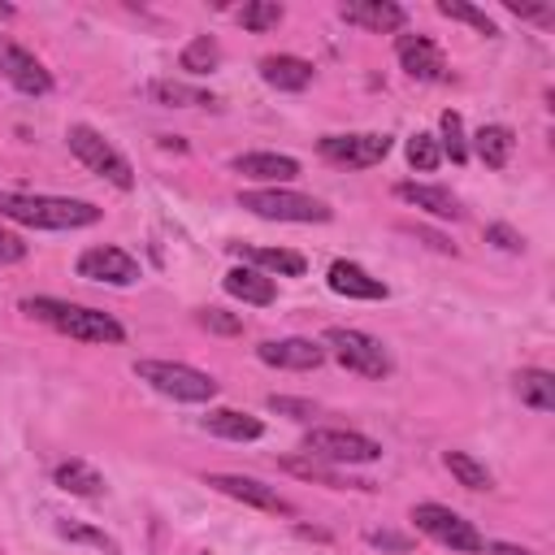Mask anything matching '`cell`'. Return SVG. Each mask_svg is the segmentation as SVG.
I'll use <instances>...</instances> for the list:
<instances>
[{"mask_svg":"<svg viewBox=\"0 0 555 555\" xmlns=\"http://www.w3.org/2000/svg\"><path fill=\"white\" fill-rule=\"evenodd\" d=\"M0 217L35 230H82L100 221V208L87 199L65 195H26V191H0Z\"/></svg>","mask_w":555,"mask_h":555,"instance_id":"cell-1","label":"cell"},{"mask_svg":"<svg viewBox=\"0 0 555 555\" xmlns=\"http://www.w3.org/2000/svg\"><path fill=\"white\" fill-rule=\"evenodd\" d=\"M22 312L52 325L56 334H69L78 343H121L126 330L121 321H113L108 312H95V308H82V304H65V299H52V295H35V299H22Z\"/></svg>","mask_w":555,"mask_h":555,"instance_id":"cell-2","label":"cell"},{"mask_svg":"<svg viewBox=\"0 0 555 555\" xmlns=\"http://www.w3.org/2000/svg\"><path fill=\"white\" fill-rule=\"evenodd\" d=\"M134 377L147 382L156 395L178 399V403H208L217 395V377L178 360H134Z\"/></svg>","mask_w":555,"mask_h":555,"instance_id":"cell-3","label":"cell"},{"mask_svg":"<svg viewBox=\"0 0 555 555\" xmlns=\"http://www.w3.org/2000/svg\"><path fill=\"white\" fill-rule=\"evenodd\" d=\"M321 347H325V356H334L343 369H351L360 377H386L390 373V351L373 334H364V330L330 325L321 334Z\"/></svg>","mask_w":555,"mask_h":555,"instance_id":"cell-4","label":"cell"},{"mask_svg":"<svg viewBox=\"0 0 555 555\" xmlns=\"http://www.w3.org/2000/svg\"><path fill=\"white\" fill-rule=\"evenodd\" d=\"M65 139H69V152L91 169V173H100V178H108L117 191H130L134 186V169H130V160L95 130V126H69L65 130Z\"/></svg>","mask_w":555,"mask_h":555,"instance_id":"cell-5","label":"cell"},{"mask_svg":"<svg viewBox=\"0 0 555 555\" xmlns=\"http://www.w3.org/2000/svg\"><path fill=\"white\" fill-rule=\"evenodd\" d=\"M238 208L264 217V221H330L334 212L299 191H282V186H260V191H238Z\"/></svg>","mask_w":555,"mask_h":555,"instance_id":"cell-6","label":"cell"},{"mask_svg":"<svg viewBox=\"0 0 555 555\" xmlns=\"http://www.w3.org/2000/svg\"><path fill=\"white\" fill-rule=\"evenodd\" d=\"M304 455L325 460V464H373L382 460V442L356 434V429H308L304 434Z\"/></svg>","mask_w":555,"mask_h":555,"instance_id":"cell-7","label":"cell"},{"mask_svg":"<svg viewBox=\"0 0 555 555\" xmlns=\"http://www.w3.org/2000/svg\"><path fill=\"white\" fill-rule=\"evenodd\" d=\"M412 520H416V529H421L425 538H434V542H442V546H451V551H460V555H477V551L486 546L481 533H477V525L464 520L460 512L442 507V503H416V507H412Z\"/></svg>","mask_w":555,"mask_h":555,"instance_id":"cell-8","label":"cell"},{"mask_svg":"<svg viewBox=\"0 0 555 555\" xmlns=\"http://www.w3.org/2000/svg\"><path fill=\"white\" fill-rule=\"evenodd\" d=\"M317 152L334 165H347V169H369L377 160H386L390 152V134H377V130H364V134H325L317 143Z\"/></svg>","mask_w":555,"mask_h":555,"instance_id":"cell-9","label":"cell"},{"mask_svg":"<svg viewBox=\"0 0 555 555\" xmlns=\"http://www.w3.org/2000/svg\"><path fill=\"white\" fill-rule=\"evenodd\" d=\"M78 278L87 282H108V286H130L139 282V260L113 243H100V247H87L78 256Z\"/></svg>","mask_w":555,"mask_h":555,"instance_id":"cell-10","label":"cell"},{"mask_svg":"<svg viewBox=\"0 0 555 555\" xmlns=\"http://www.w3.org/2000/svg\"><path fill=\"white\" fill-rule=\"evenodd\" d=\"M204 481H208L212 490H221L225 499H238V503H247V507H260V512H273V516H291V512H295L273 486H264V481H256V477H243V473H208Z\"/></svg>","mask_w":555,"mask_h":555,"instance_id":"cell-11","label":"cell"},{"mask_svg":"<svg viewBox=\"0 0 555 555\" xmlns=\"http://www.w3.org/2000/svg\"><path fill=\"white\" fill-rule=\"evenodd\" d=\"M395 56H399V65H403L412 78H421V82H447V78H451L447 56H442V48H438L429 35H399V39H395Z\"/></svg>","mask_w":555,"mask_h":555,"instance_id":"cell-12","label":"cell"},{"mask_svg":"<svg viewBox=\"0 0 555 555\" xmlns=\"http://www.w3.org/2000/svg\"><path fill=\"white\" fill-rule=\"evenodd\" d=\"M0 74L22 91V95H48L52 91V74L43 69V61L9 39H0Z\"/></svg>","mask_w":555,"mask_h":555,"instance_id":"cell-13","label":"cell"},{"mask_svg":"<svg viewBox=\"0 0 555 555\" xmlns=\"http://www.w3.org/2000/svg\"><path fill=\"white\" fill-rule=\"evenodd\" d=\"M256 356L269 369H295V373H304V369H317L325 360V347L312 343V338H264L256 347Z\"/></svg>","mask_w":555,"mask_h":555,"instance_id":"cell-14","label":"cell"},{"mask_svg":"<svg viewBox=\"0 0 555 555\" xmlns=\"http://www.w3.org/2000/svg\"><path fill=\"white\" fill-rule=\"evenodd\" d=\"M338 17L351 22V26H360V30H373V35L403 30V22H408L403 4H395V0H347L338 9Z\"/></svg>","mask_w":555,"mask_h":555,"instance_id":"cell-15","label":"cell"},{"mask_svg":"<svg viewBox=\"0 0 555 555\" xmlns=\"http://www.w3.org/2000/svg\"><path fill=\"white\" fill-rule=\"evenodd\" d=\"M395 195H399L403 204H412V208L429 212V217H442V221H460V217H464L460 199H455L447 186H429V182H399V186H395Z\"/></svg>","mask_w":555,"mask_h":555,"instance_id":"cell-16","label":"cell"},{"mask_svg":"<svg viewBox=\"0 0 555 555\" xmlns=\"http://www.w3.org/2000/svg\"><path fill=\"white\" fill-rule=\"evenodd\" d=\"M325 282H330L334 295H347V299H386V295H390L382 278L364 273V269L351 264V260H334L330 273H325Z\"/></svg>","mask_w":555,"mask_h":555,"instance_id":"cell-17","label":"cell"},{"mask_svg":"<svg viewBox=\"0 0 555 555\" xmlns=\"http://www.w3.org/2000/svg\"><path fill=\"white\" fill-rule=\"evenodd\" d=\"M234 173L260 178V182H291L299 173V160L282 156V152H243V156H234Z\"/></svg>","mask_w":555,"mask_h":555,"instance_id":"cell-18","label":"cell"},{"mask_svg":"<svg viewBox=\"0 0 555 555\" xmlns=\"http://www.w3.org/2000/svg\"><path fill=\"white\" fill-rule=\"evenodd\" d=\"M260 78L278 91H304L312 82V61L304 56H291V52H278V56H264L260 61Z\"/></svg>","mask_w":555,"mask_h":555,"instance_id":"cell-19","label":"cell"},{"mask_svg":"<svg viewBox=\"0 0 555 555\" xmlns=\"http://www.w3.org/2000/svg\"><path fill=\"white\" fill-rule=\"evenodd\" d=\"M204 429L217 438H230V442H256L264 434V421L247 416L238 408H212V412H204Z\"/></svg>","mask_w":555,"mask_h":555,"instance_id":"cell-20","label":"cell"},{"mask_svg":"<svg viewBox=\"0 0 555 555\" xmlns=\"http://www.w3.org/2000/svg\"><path fill=\"white\" fill-rule=\"evenodd\" d=\"M225 291H230L234 299H243V304H256V308H264V304L278 299L273 278L260 273V269H251V264H234V269L225 273Z\"/></svg>","mask_w":555,"mask_h":555,"instance_id":"cell-21","label":"cell"},{"mask_svg":"<svg viewBox=\"0 0 555 555\" xmlns=\"http://www.w3.org/2000/svg\"><path fill=\"white\" fill-rule=\"evenodd\" d=\"M147 95L156 104H169V108H212L217 95L204 91V87H191V82H173V78H156L147 82Z\"/></svg>","mask_w":555,"mask_h":555,"instance_id":"cell-22","label":"cell"},{"mask_svg":"<svg viewBox=\"0 0 555 555\" xmlns=\"http://www.w3.org/2000/svg\"><path fill=\"white\" fill-rule=\"evenodd\" d=\"M251 269H264V273H282V278H299L308 269V260L299 251H286V247H234Z\"/></svg>","mask_w":555,"mask_h":555,"instance_id":"cell-23","label":"cell"},{"mask_svg":"<svg viewBox=\"0 0 555 555\" xmlns=\"http://www.w3.org/2000/svg\"><path fill=\"white\" fill-rule=\"evenodd\" d=\"M512 147H516V134H512L507 126H481V130L473 134V152H477L490 169H503V165L512 160Z\"/></svg>","mask_w":555,"mask_h":555,"instance_id":"cell-24","label":"cell"},{"mask_svg":"<svg viewBox=\"0 0 555 555\" xmlns=\"http://www.w3.org/2000/svg\"><path fill=\"white\" fill-rule=\"evenodd\" d=\"M516 395L520 403H529L533 412H551L555 408V377L546 369H520L516 373Z\"/></svg>","mask_w":555,"mask_h":555,"instance_id":"cell-25","label":"cell"},{"mask_svg":"<svg viewBox=\"0 0 555 555\" xmlns=\"http://www.w3.org/2000/svg\"><path fill=\"white\" fill-rule=\"evenodd\" d=\"M56 486L69 490V494H78V499H95V494H104V477H100L91 464H82V460H65V464H56Z\"/></svg>","mask_w":555,"mask_h":555,"instance_id":"cell-26","label":"cell"},{"mask_svg":"<svg viewBox=\"0 0 555 555\" xmlns=\"http://www.w3.org/2000/svg\"><path fill=\"white\" fill-rule=\"evenodd\" d=\"M442 464L451 468V477H455L464 490H490V486H494L490 468H486L477 455H468V451H447V455H442Z\"/></svg>","mask_w":555,"mask_h":555,"instance_id":"cell-27","label":"cell"},{"mask_svg":"<svg viewBox=\"0 0 555 555\" xmlns=\"http://www.w3.org/2000/svg\"><path fill=\"white\" fill-rule=\"evenodd\" d=\"M182 69L186 74H208V69H217V61H221V48H217V39L212 35H195L186 48H182Z\"/></svg>","mask_w":555,"mask_h":555,"instance_id":"cell-28","label":"cell"},{"mask_svg":"<svg viewBox=\"0 0 555 555\" xmlns=\"http://www.w3.org/2000/svg\"><path fill=\"white\" fill-rule=\"evenodd\" d=\"M438 13L442 17H451V22H468L477 35H486V39H494L499 35V26L477 9V4H464V0H438Z\"/></svg>","mask_w":555,"mask_h":555,"instance_id":"cell-29","label":"cell"},{"mask_svg":"<svg viewBox=\"0 0 555 555\" xmlns=\"http://www.w3.org/2000/svg\"><path fill=\"white\" fill-rule=\"evenodd\" d=\"M438 126H442V143H438V147H442L455 165H464V160H468V139H464V121H460V113L447 108V113L438 117Z\"/></svg>","mask_w":555,"mask_h":555,"instance_id":"cell-30","label":"cell"},{"mask_svg":"<svg viewBox=\"0 0 555 555\" xmlns=\"http://www.w3.org/2000/svg\"><path fill=\"white\" fill-rule=\"evenodd\" d=\"M238 22L247 26V30H273L278 22H282V4H273V0H251V4H243L238 9Z\"/></svg>","mask_w":555,"mask_h":555,"instance_id":"cell-31","label":"cell"},{"mask_svg":"<svg viewBox=\"0 0 555 555\" xmlns=\"http://www.w3.org/2000/svg\"><path fill=\"white\" fill-rule=\"evenodd\" d=\"M56 533H61V538H69V542H87V546H95V551H104V555H121V551H117V542H113L108 533L87 529V525H78V520H56Z\"/></svg>","mask_w":555,"mask_h":555,"instance_id":"cell-32","label":"cell"},{"mask_svg":"<svg viewBox=\"0 0 555 555\" xmlns=\"http://www.w3.org/2000/svg\"><path fill=\"white\" fill-rule=\"evenodd\" d=\"M438 160H442V147H438L434 134H412V139H408V165H412V169L429 173V169H438Z\"/></svg>","mask_w":555,"mask_h":555,"instance_id":"cell-33","label":"cell"},{"mask_svg":"<svg viewBox=\"0 0 555 555\" xmlns=\"http://www.w3.org/2000/svg\"><path fill=\"white\" fill-rule=\"evenodd\" d=\"M282 468L286 473H295V477H308V481H321V486H334V490H347L351 481H343L334 468H321V460H282Z\"/></svg>","mask_w":555,"mask_h":555,"instance_id":"cell-34","label":"cell"},{"mask_svg":"<svg viewBox=\"0 0 555 555\" xmlns=\"http://www.w3.org/2000/svg\"><path fill=\"white\" fill-rule=\"evenodd\" d=\"M486 243H494L499 251H525V238H520L512 225H503V221L486 225Z\"/></svg>","mask_w":555,"mask_h":555,"instance_id":"cell-35","label":"cell"},{"mask_svg":"<svg viewBox=\"0 0 555 555\" xmlns=\"http://www.w3.org/2000/svg\"><path fill=\"white\" fill-rule=\"evenodd\" d=\"M269 408H273V412H286V416H295V421H312V416H317V408H312L308 399H286V395H269Z\"/></svg>","mask_w":555,"mask_h":555,"instance_id":"cell-36","label":"cell"},{"mask_svg":"<svg viewBox=\"0 0 555 555\" xmlns=\"http://www.w3.org/2000/svg\"><path fill=\"white\" fill-rule=\"evenodd\" d=\"M199 325H208V330H217V334H238V330H243V321H238V317H225L221 308H204V312H199Z\"/></svg>","mask_w":555,"mask_h":555,"instance_id":"cell-37","label":"cell"},{"mask_svg":"<svg viewBox=\"0 0 555 555\" xmlns=\"http://www.w3.org/2000/svg\"><path fill=\"white\" fill-rule=\"evenodd\" d=\"M373 546H382V551H412V538H403V533H390V529H369L364 533Z\"/></svg>","mask_w":555,"mask_h":555,"instance_id":"cell-38","label":"cell"},{"mask_svg":"<svg viewBox=\"0 0 555 555\" xmlns=\"http://www.w3.org/2000/svg\"><path fill=\"white\" fill-rule=\"evenodd\" d=\"M17 260H26V243L17 234L0 230V264H17Z\"/></svg>","mask_w":555,"mask_h":555,"instance_id":"cell-39","label":"cell"},{"mask_svg":"<svg viewBox=\"0 0 555 555\" xmlns=\"http://www.w3.org/2000/svg\"><path fill=\"white\" fill-rule=\"evenodd\" d=\"M507 9H512L516 17H533V22H546V17H551V9H546V4H516V0H512Z\"/></svg>","mask_w":555,"mask_h":555,"instance_id":"cell-40","label":"cell"},{"mask_svg":"<svg viewBox=\"0 0 555 555\" xmlns=\"http://www.w3.org/2000/svg\"><path fill=\"white\" fill-rule=\"evenodd\" d=\"M486 555H538V551H529V546H516V542H490V546H481Z\"/></svg>","mask_w":555,"mask_h":555,"instance_id":"cell-41","label":"cell"},{"mask_svg":"<svg viewBox=\"0 0 555 555\" xmlns=\"http://www.w3.org/2000/svg\"><path fill=\"white\" fill-rule=\"evenodd\" d=\"M0 17H13V4H0Z\"/></svg>","mask_w":555,"mask_h":555,"instance_id":"cell-42","label":"cell"},{"mask_svg":"<svg viewBox=\"0 0 555 555\" xmlns=\"http://www.w3.org/2000/svg\"><path fill=\"white\" fill-rule=\"evenodd\" d=\"M204 555H208V551H204Z\"/></svg>","mask_w":555,"mask_h":555,"instance_id":"cell-43","label":"cell"}]
</instances>
